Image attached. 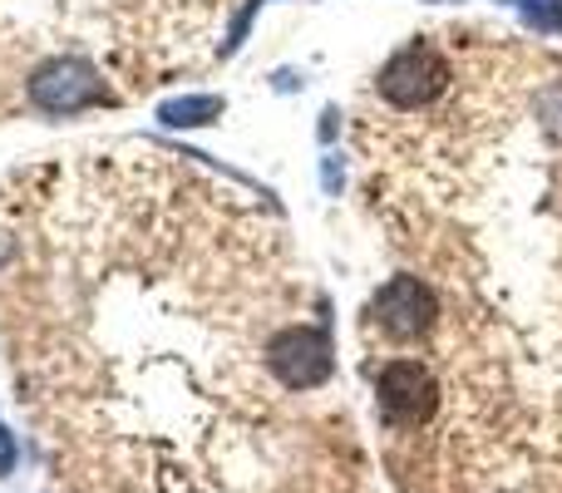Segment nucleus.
I'll use <instances>...</instances> for the list:
<instances>
[{
  "mask_svg": "<svg viewBox=\"0 0 562 493\" xmlns=\"http://www.w3.org/2000/svg\"><path fill=\"white\" fill-rule=\"evenodd\" d=\"M370 321L380 326V336H390L395 346H415L439 326V296L425 277L415 271H395L370 291Z\"/></svg>",
  "mask_w": 562,
  "mask_h": 493,
  "instance_id": "3",
  "label": "nucleus"
},
{
  "mask_svg": "<svg viewBox=\"0 0 562 493\" xmlns=\"http://www.w3.org/2000/svg\"><path fill=\"white\" fill-rule=\"evenodd\" d=\"M227 114V99L223 94H178V99H164L158 104V124L168 134H193V128H207Z\"/></svg>",
  "mask_w": 562,
  "mask_h": 493,
  "instance_id": "6",
  "label": "nucleus"
},
{
  "mask_svg": "<svg viewBox=\"0 0 562 493\" xmlns=\"http://www.w3.org/2000/svg\"><path fill=\"white\" fill-rule=\"evenodd\" d=\"M538 119H543L548 138L562 144V85H548L543 94H538Z\"/></svg>",
  "mask_w": 562,
  "mask_h": 493,
  "instance_id": "9",
  "label": "nucleus"
},
{
  "mask_svg": "<svg viewBox=\"0 0 562 493\" xmlns=\"http://www.w3.org/2000/svg\"><path fill=\"white\" fill-rule=\"evenodd\" d=\"M15 464H20V445H15V435H10V425L0 419V479L15 474Z\"/></svg>",
  "mask_w": 562,
  "mask_h": 493,
  "instance_id": "11",
  "label": "nucleus"
},
{
  "mask_svg": "<svg viewBox=\"0 0 562 493\" xmlns=\"http://www.w3.org/2000/svg\"><path fill=\"white\" fill-rule=\"evenodd\" d=\"M267 370L286 390H316L336 370V346H330V326H281L267 340Z\"/></svg>",
  "mask_w": 562,
  "mask_h": 493,
  "instance_id": "5",
  "label": "nucleus"
},
{
  "mask_svg": "<svg viewBox=\"0 0 562 493\" xmlns=\"http://www.w3.org/2000/svg\"><path fill=\"white\" fill-rule=\"evenodd\" d=\"M498 5L518 10L533 35H548V40H562V0H498Z\"/></svg>",
  "mask_w": 562,
  "mask_h": 493,
  "instance_id": "7",
  "label": "nucleus"
},
{
  "mask_svg": "<svg viewBox=\"0 0 562 493\" xmlns=\"http://www.w3.org/2000/svg\"><path fill=\"white\" fill-rule=\"evenodd\" d=\"M321 188H326V198H340V188H346V154L340 148L321 154Z\"/></svg>",
  "mask_w": 562,
  "mask_h": 493,
  "instance_id": "10",
  "label": "nucleus"
},
{
  "mask_svg": "<svg viewBox=\"0 0 562 493\" xmlns=\"http://www.w3.org/2000/svg\"><path fill=\"white\" fill-rule=\"evenodd\" d=\"M375 410L385 425H400V429H415V425H429L439 410V380L425 360L415 356H400V360H385L375 376Z\"/></svg>",
  "mask_w": 562,
  "mask_h": 493,
  "instance_id": "4",
  "label": "nucleus"
},
{
  "mask_svg": "<svg viewBox=\"0 0 562 493\" xmlns=\"http://www.w3.org/2000/svg\"><path fill=\"white\" fill-rule=\"evenodd\" d=\"M272 5V0H243V10L233 15V25H227V35H223V45H217V59H237L243 55V45H247V35H252V25H257V15Z\"/></svg>",
  "mask_w": 562,
  "mask_h": 493,
  "instance_id": "8",
  "label": "nucleus"
},
{
  "mask_svg": "<svg viewBox=\"0 0 562 493\" xmlns=\"http://www.w3.org/2000/svg\"><path fill=\"white\" fill-rule=\"evenodd\" d=\"M272 79H277V89H281V94H291V89H301V85H306V75L296 79V75H291V69H277Z\"/></svg>",
  "mask_w": 562,
  "mask_h": 493,
  "instance_id": "13",
  "label": "nucleus"
},
{
  "mask_svg": "<svg viewBox=\"0 0 562 493\" xmlns=\"http://www.w3.org/2000/svg\"><path fill=\"white\" fill-rule=\"evenodd\" d=\"M25 99L49 119H75L89 109H114L119 94L85 55H49L30 69Z\"/></svg>",
  "mask_w": 562,
  "mask_h": 493,
  "instance_id": "1",
  "label": "nucleus"
},
{
  "mask_svg": "<svg viewBox=\"0 0 562 493\" xmlns=\"http://www.w3.org/2000/svg\"><path fill=\"white\" fill-rule=\"evenodd\" d=\"M429 5H454V0H429Z\"/></svg>",
  "mask_w": 562,
  "mask_h": 493,
  "instance_id": "14",
  "label": "nucleus"
},
{
  "mask_svg": "<svg viewBox=\"0 0 562 493\" xmlns=\"http://www.w3.org/2000/svg\"><path fill=\"white\" fill-rule=\"evenodd\" d=\"M336 119H340V109L336 104H326V109H321V144H336Z\"/></svg>",
  "mask_w": 562,
  "mask_h": 493,
  "instance_id": "12",
  "label": "nucleus"
},
{
  "mask_svg": "<svg viewBox=\"0 0 562 493\" xmlns=\"http://www.w3.org/2000/svg\"><path fill=\"white\" fill-rule=\"evenodd\" d=\"M449 79H454L449 55L435 45V40L415 35V40H405V45H400L395 55L375 69V94L385 99L390 109L415 114V109H429L439 94H445Z\"/></svg>",
  "mask_w": 562,
  "mask_h": 493,
  "instance_id": "2",
  "label": "nucleus"
}]
</instances>
